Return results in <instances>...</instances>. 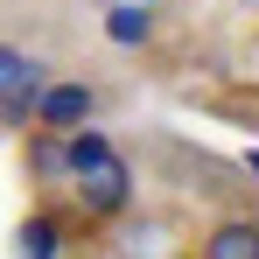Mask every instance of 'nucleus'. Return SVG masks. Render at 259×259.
Listing matches in <instances>:
<instances>
[{
    "label": "nucleus",
    "mask_w": 259,
    "mask_h": 259,
    "mask_svg": "<svg viewBox=\"0 0 259 259\" xmlns=\"http://www.w3.org/2000/svg\"><path fill=\"white\" fill-rule=\"evenodd\" d=\"M70 189H77V210H84V217H119L133 203V168L112 154V161H98V168L70 175Z\"/></svg>",
    "instance_id": "2"
},
{
    "label": "nucleus",
    "mask_w": 259,
    "mask_h": 259,
    "mask_svg": "<svg viewBox=\"0 0 259 259\" xmlns=\"http://www.w3.org/2000/svg\"><path fill=\"white\" fill-rule=\"evenodd\" d=\"M238 7H245V14H259V0H238Z\"/></svg>",
    "instance_id": "9"
},
{
    "label": "nucleus",
    "mask_w": 259,
    "mask_h": 259,
    "mask_svg": "<svg viewBox=\"0 0 259 259\" xmlns=\"http://www.w3.org/2000/svg\"><path fill=\"white\" fill-rule=\"evenodd\" d=\"M140 7H154V0H140Z\"/></svg>",
    "instance_id": "10"
},
{
    "label": "nucleus",
    "mask_w": 259,
    "mask_h": 259,
    "mask_svg": "<svg viewBox=\"0 0 259 259\" xmlns=\"http://www.w3.org/2000/svg\"><path fill=\"white\" fill-rule=\"evenodd\" d=\"M35 91H42V63H35L21 42H0V119H7V126H21Z\"/></svg>",
    "instance_id": "3"
},
{
    "label": "nucleus",
    "mask_w": 259,
    "mask_h": 259,
    "mask_svg": "<svg viewBox=\"0 0 259 259\" xmlns=\"http://www.w3.org/2000/svg\"><path fill=\"white\" fill-rule=\"evenodd\" d=\"M119 252H126V259H140V252L154 259V252H161V224H126V245H119Z\"/></svg>",
    "instance_id": "8"
},
{
    "label": "nucleus",
    "mask_w": 259,
    "mask_h": 259,
    "mask_svg": "<svg viewBox=\"0 0 259 259\" xmlns=\"http://www.w3.org/2000/svg\"><path fill=\"white\" fill-rule=\"evenodd\" d=\"M196 259H259V224L252 217H217L196 245Z\"/></svg>",
    "instance_id": "4"
},
{
    "label": "nucleus",
    "mask_w": 259,
    "mask_h": 259,
    "mask_svg": "<svg viewBox=\"0 0 259 259\" xmlns=\"http://www.w3.org/2000/svg\"><path fill=\"white\" fill-rule=\"evenodd\" d=\"M21 161H28V175H35L42 189H63V182H70V161H63V133H49V126H28V147H21Z\"/></svg>",
    "instance_id": "5"
},
{
    "label": "nucleus",
    "mask_w": 259,
    "mask_h": 259,
    "mask_svg": "<svg viewBox=\"0 0 259 259\" xmlns=\"http://www.w3.org/2000/svg\"><path fill=\"white\" fill-rule=\"evenodd\" d=\"M105 35L119 49H140L147 35H154V14L140 7V0H119V7H105Z\"/></svg>",
    "instance_id": "7"
},
{
    "label": "nucleus",
    "mask_w": 259,
    "mask_h": 259,
    "mask_svg": "<svg viewBox=\"0 0 259 259\" xmlns=\"http://www.w3.org/2000/svg\"><path fill=\"white\" fill-rule=\"evenodd\" d=\"M63 252V217L56 210H28L14 224V259H56Z\"/></svg>",
    "instance_id": "6"
},
{
    "label": "nucleus",
    "mask_w": 259,
    "mask_h": 259,
    "mask_svg": "<svg viewBox=\"0 0 259 259\" xmlns=\"http://www.w3.org/2000/svg\"><path fill=\"white\" fill-rule=\"evenodd\" d=\"M252 168H259V154H252Z\"/></svg>",
    "instance_id": "11"
},
{
    "label": "nucleus",
    "mask_w": 259,
    "mask_h": 259,
    "mask_svg": "<svg viewBox=\"0 0 259 259\" xmlns=\"http://www.w3.org/2000/svg\"><path fill=\"white\" fill-rule=\"evenodd\" d=\"M28 119L49 126V133L84 126V119H98V84H84V77H56V84H42L35 98H28Z\"/></svg>",
    "instance_id": "1"
}]
</instances>
